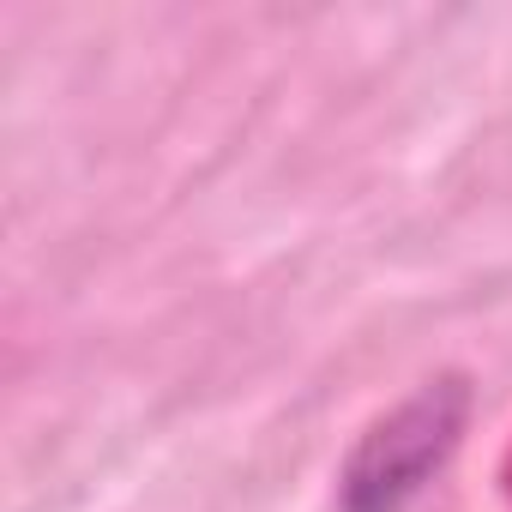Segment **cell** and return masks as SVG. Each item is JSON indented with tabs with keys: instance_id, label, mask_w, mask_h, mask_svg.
Listing matches in <instances>:
<instances>
[{
	"instance_id": "1",
	"label": "cell",
	"mask_w": 512,
	"mask_h": 512,
	"mask_svg": "<svg viewBox=\"0 0 512 512\" xmlns=\"http://www.w3.org/2000/svg\"><path fill=\"white\" fill-rule=\"evenodd\" d=\"M470 416V386L464 374H440L428 386H416L392 416H380L350 464H344V512H404L422 482H434V470L452 458L458 434Z\"/></svg>"
}]
</instances>
